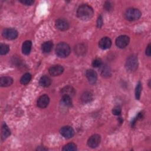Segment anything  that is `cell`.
Segmentation results:
<instances>
[{"label":"cell","mask_w":151,"mask_h":151,"mask_svg":"<svg viewBox=\"0 0 151 151\" xmlns=\"http://www.w3.org/2000/svg\"><path fill=\"white\" fill-rule=\"evenodd\" d=\"M93 8L87 4H83L80 6L77 11V17L84 21L91 19L93 15Z\"/></svg>","instance_id":"cell-1"},{"label":"cell","mask_w":151,"mask_h":151,"mask_svg":"<svg viewBox=\"0 0 151 151\" xmlns=\"http://www.w3.org/2000/svg\"><path fill=\"white\" fill-rule=\"evenodd\" d=\"M71 52L70 47L68 44L65 42H62L58 44L55 48V53L60 57H66Z\"/></svg>","instance_id":"cell-2"},{"label":"cell","mask_w":151,"mask_h":151,"mask_svg":"<svg viewBox=\"0 0 151 151\" xmlns=\"http://www.w3.org/2000/svg\"><path fill=\"white\" fill-rule=\"evenodd\" d=\"M141 15V12L139 9L136 8H131L127 9L126 11L124 13V17L127 20L133 21L140 18Z\"/></svg>","instance_id":"cell-3"},{"label":"cell","mask_w":151,"mask_h":151,"mask_svg":"<svg viewBox=\"0 0 151 151\" xmlns=\"http://www.w3.org/2000/svg\"><path fill=\"white\" fill-rule=\"evenodd\" d=\"M138 66V61L136 56L132 55L129 56L126 61L125 67L127 70L129 71H135Z\"/></svg>","instance_id":"cell-4"},{"label":"cell","mask_w":151,"mask_h":151,"mask_svg":"<svg viewBox=\"0 0 151 151\" xmlns=\"http://www.w3.org/2000/svg\"><path fill=\"white\" fill-rule=\"evenodd\" d=\"M2 35L8 40H12L18 37V31L14 28H8L3 30Z\"/></svg>","instance_id":"cell-5"},{"label":"cell","mask_w":151,"mask_h":151,"mask_svg":"<svg viewBox=\"0 0 151 151\" xmlns=\"http://www.w3.org/2000/svg\"><path fill=\"white\" fill-rule=\"evenodd\" d=\"M130 39L127 35H120L116 40V44L120 48H125L129 43Z\"/></svg>","instance_id":"cell-6"},{"label":"cell","mask_w":151,"mask_h":151,"mask_svg":"<svg viewBox=\"0 0 151 151\" xmlns=\"http://www.w3.org/2000/svg\"><path fill=\"white\" fill-rule=\"evenodd\" d=\"M101 141V137L99 134L92 135L88 140L87 144L89 147L91 148H95L99 146Z\"/></svg>","instance_id":"cell-7"},{"label":"cell","mask_w":151,"mask_h":151,"mask_svg":"<svg viewBox=\"0 0 151 151\" xmlns=\"http://www.w3.org/2000/svg\"><path fill=\"white\" fill-rule=\"evenodd\" d=\"M60 133L65 138L70 139L73 136L74 131L71 126H65L60 129Z\"/></svg>","instance_id":"cell-8"},{"label":"cell","mask_w":151,"mask_h":151,"mask_svg":"<svg viewBox=\"0 0 151 151\" xmlns=\"http://www.w3.org/2000/svg\"><path fill=\"white\" fill-rule=\"evenodd\" d=\"M86 76L90 84H94L96 83L97 79V75L96 72L93 70H87L86 72Z\"/></svg>","instance_id":"cell-9"},{"label":"cell","mask_w":151,"mask_h":151,"mask_svg":"<svg viewBox=\"0 0 151 151\" xmlns=\"http://www.w3.org/2000/svg\"><path fill=\"white\" fill-rule=\"evenodd\" d=\"M49 73L52 76H57L61 74L64 71L63 67L60 65H55L49 68Z\"/></svg>","instance_id":"cell-10"},{"label":"cell","mask_w":151,"mask_h":151,"mask_svg":"<svg viewBox=\"0 0 151 151\" xmlns=\"http://www.w3.org/2000/svg\"><path fill=\"white\" fill-rule=\"evenodd\" d=\"M56 27L60 31H65L69 28V24L64 19H58L55 22Z\"/></svg>","instance_id":"cell-11"},{"label":"cell","mask_w":151,"mask_h":151,"mask_svg":"<svg viewBox=\"0 0 151 151\" xmlns=\"http://www.w3.org/2000/svg\"><path fill=\"white\" fill-rule=\"evenodd\" d=\"M50 102V98L47 94H44L40 96L37 100V106L40 108L46 107Z\"/></svg>","instance_id":"cell-12"},{"label":"cell","mask_w":151,"mask_h":151,"mask_svg":"<svg viewBox=\"0 0 151 151\" xmlns=\"http://www.w3.org/2000/svg\"><path fill=\"white\" fill-rule=\"evenodd\" d=\"M99 45L100 48L103 50L108 49L111 45V41L109 37H103L100 40Z\"/></svg>","instance_id":"cell-13"},{"label":"cell","mask_w":151,"mask_h":151,"mask_svg":"<svg viewBox=\"0 0 151 151\" xmlns=\"http://www.w3.org/2000/svg\"><path fill=\"white\" fill-rule=\"evenodd\" d=\"M100 71L101 75L104 77H109L111 76V70L106 64H101L100 67Z\"/></svg>","instance_id":"cell-14"},{"label":"cell","mask_w":151,"mask_h":151,"mask_svg":"<svg viewBox=\"0 0 151 151\" xmlns=\"http://www.w3.org/2000/svg\"><path fill=\"white\" fill-rule=\"evenodd\" d=\"M11 134L10 130L8 128L6 123H3L1 126V139L2 140H5Z\"/></svg>","instance_id":"cell-15"},{"label":"cell","mask_w":151,"mask_h":151,"mask_svg":"<svg viewBox=\"0 0 151 151\" xmlns=\"http://www.w3.org/2000/svg\"><path fill=\"white\" fill-rule=\"evenodd\" d=\"M32 47V42L31 41H25L22 46V51L23 54L25 55H28L29 54Z\"/></svg>","instance_id":"cell-16"},{"label":"cell","mask_w":151,"mask_h":151,"mask_svg":"<svg viewBox=\"0 0 151 151\" xmlns=\"http://www.w3.org/2000/svg\"><path fill=\"white\" fill-rule=\"evenodd\" d=\"M51 83V80L50 78L47 76H42L39 80V84L42 87H47L50 86Z\"/></svg>","instance_id":"cell-17"},{"label":"cell","mask_w":151,"mask_h":151,"mask_svg":"<svg viewBox=\"0 0 151 151\" xmlns=\"http://www.w3.org/2000/svg\"><path fill=\"white\" fill-rule=\"evenodd\" d=\"M75 52L78 55H82L85 54L87 51L86 47L83 44H77L74 48Z\"/></svg>","instance_id":"cell-18"},{"label":"cell","mask_w":151,"mask_h":151,"mask_svg":"<svg viewBox=\"0 0 151 151\" xmlns=\"http://www.w3.org/2000/svg\"><path fill=\"white\" fill-rule=\"evenodd\" d=\"M13 83V79L10 77H2L0 78V85L2 87H8Z\"/></svg>","instance_id":"cell-19"},{"label":"cell","mask_w":151,"mask_h":151,"mask_svg":"<svg viewBox=\"0 0 151 151\" xmlns=\"http://www.w3.org/2000/svg\"><path fill=\"white\" fill-rule=\"evenodd\" d=\"M53 47V44L51 41H48L44 42L41 46L42 51L44 53H48L51 51Z\"/></svg>","instance_id":"cell-20"},{"label":"cell","mask_w":151,"mask_h":151,"mask_svg":"<svg viewBox=\"0 0 151 151\" xmlns=\"http://www.w3.org/2000/svg\"><path fill=\"white\" fill-rule=\"evenodd\" d=\"M61 93L63 95L68 96L71 97L75 94V90L72 87L68 86L61 90Z\"/></svg>","instance_id":"cell-21"},{"label":"cell","mask_w":151,"mask_h":151,"mask_svg":"<svg viewBox=\"0 0 151 151\" xmlns=\"http://www.w3.org/2000/svg\"><path fill=\"white\" fill-rule=\"evenodd\" d=\"M93 99V95L91 93L88 92V91H86L84 92L81 97V101L84 103H88L90 101H91V100Z\"/></svg>","instance_id":"cell-22"},{"label":"cell","mask_w":151,"mask_h":151,"mask_svg":"<svg viewBox=\"0 0 151 151\" xmlns=\"http://www.w3.org/2000/svg\"><path fill=\"white\" fill-rule=\"evenodd\" d=\"M61 103L65 106H67V107L71 106L72 105L71 97L68 96L63 95V97L61 98Z\"/></svg>","instance_id":"cell-23"},{"label":"cell","mask_w":151,"mask_h":151,"mask_svg":"<svg viewBox=\"0 0 151 151\" xmlns=\"http://www.w3.org/2000/svg\"><path fill=\"white\" fill-rule=\"evenodd\" d=\"M31 79V75L29 73L24 74L20 79V82L22 84H27Z\"/></svg>","instance_id":"cell-24"},{"label":"cell","mask_w":151,"mask_h":151,"mask_svg":"<svg viewBox=\"0 0 151 151\" xmlns=\"http://www.w3.org/2000/svg\"><path fill=\"white\" fill-rule=\"evenodd\" d=\"M77 150V146L74 143H70L65 145L63 148V150L64 151H75Z\"/></svg>","instance_id":"cell-25"},{"label":"cell","mask_w":151,"mask_h":151,"mask_svg":"<svg viewBox=\"0 0 151 151\" xmlns=\"http://www.w3.org/2000/svg\"><path fill=\"white\" fill-rule=\"evenodd\" d=\"M141 91H142V83L140 81H139L138 83L137 84V86L136 87V90H135V96L136 99L137 100L140 99Z\"/></svg>","instance_id":"cell-26"},{"label":"cell","mask_w":151,"mask_h":151,"mask_svg":"<svg viewBox=\"0 0 151 151\" xmlns=\"http://www.w3.org/2000/svg\"><path fill=\"white\" fill-rule=\"evenodd\" d=\"M9 51V47L5 44H2L0 45V54L1 55L6 54Z\"/></svg>","instance_id":"cell-27"},{"label":"cell","mask_w":151,"mask_h":151,"mask_svg":"<svg viewBox=\"0 0 151 151\" xmlns=\"http://www.w3.org/2000/svg\"><path fill=\"white\" fill-rule=\"evenodd\" d=\"M102 64V62L100 59H95L92 62V65L94 67H100Z\"/></svg>","instance_id":"cell-28"},{"label":"cell","mask_w":151,"mask_h":151,"mask_svg":"<svg viewBox=\"0 0 151 151\" xmlns=\"http://www.w3.org/2000/svg\"><path fill=\"white\" fill-rule=\"evenodd\" d=\"M121 107L119 106H115L113 109V110H112V112H113V114H114V115H116V116H118V115H120V113H121Z\"/></svg>","instance_id":"cell-29"},{"label":"cell","mask_w":151,"mask_h":151,"mask_svg":"<svg viewBox=\"0 0 151 151\" xmlns=\"http://www.w3.org/2000/svg\"><path fill=\"white\" fill-rule=\"evenodd\" d=\"M20 2L25 5H31L34 2V1H32V0H24V1H20Z\"/></svg>","instance_id":"cell-30"},{"label":"cell","mask_w":151,"mask_h":151,"mask_svg":"<svg viewBox=\"0 0 151 151\" xmlns=\"http://www.w3.org/2000/svg\"><path fill=\"white\" fill-rule=\"evenodd\" d=\"M103 25V19L101 15H100L97 21V25L98 28H101Z\"/></svg>","instance_id":"cell-31"},{"label":"cell","mask_w":151,"mask_h":151,"mask_svg":"<svg viewBox=\"0 0 151 151\" xmlns=\"http://www.w3.org/2000/svg\"><path fill=\"white\" fill-rule=\"evenodd\" d=\"M104 6V8L107 11H110L112 8V5L110 2H106Z\"/></svg>","instance_id":"cell-32"},{"label":"cell","mask_w":151,"mask_h":151,"mask_svg":"<svg viewBox=\"0 0 151 151\" xmlns=\"http://www.w3.org/2000/svg\"><path fill=\"white\" fill-rule=\"evenodd\" d=\"M146 54L147 56H150L151 54V50H150V44H149L146 49Z\"/></svg>","instance_id":"cell-33"}]
</instances>
